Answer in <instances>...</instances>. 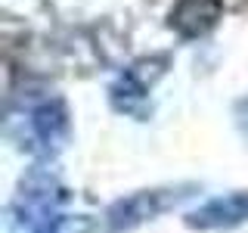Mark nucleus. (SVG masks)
Returning a JSON list of instances; mask_svg holds the SVG:
<instances>
[{"label": "nucleus", "instance_id": "obj_1", "mask_svg": "<svg viewBox=\"0 0 248 233\" xmlns=\"http://www.w3.org/2000/svg\"><path fill=\"white\" fill-rule=\"evenodd\" d=\"M223 19V0H177L170 6L168 25L183 41H199L211 34Z\"/></svg>", "mask_w": 248, "mask_h": 233}, {"label": "nucleus", "instance_id": "obj_2", "mask_svg": "<svg viewBox=\"0 0 248 233\" xmlns=\"http://www.w3.org/2000/svg\"><path fill=\"white\" fill-rule=\"evenodd\" d=\"M31 131H34V137L41 140L44 146H59V140H65V134H68L65 106H62L59 100L37 106L34 112H31Z\"/></svg>", "mask_w": 248, "mask_h": 233}, {"label": "nucleus", "instance_id": "obj_3", "mask_svg": "<svg viewBox=\"0 0 248 233\" xmlns=\"http://www.w3.org/2000/svg\"><path fill=\"white\" fill-rule=\"evenodd\" d=\"M192 217H196V224H202V227H211V224H236L242 217H248V196H239L236 193V196H227V199H214Z\"/></svg>", "mask_w": 248, "mask_h": 233}]
</instances>
